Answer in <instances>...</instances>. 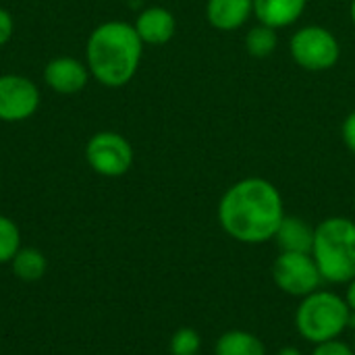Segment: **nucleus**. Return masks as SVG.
<instances>
[{"label": "nucleus", "mask_w": 355, "mask_h": 355, "mask_svg": "<svg viewBox=\"0 0 355 355\" xmlns=\"http://www.w3.org/2000/svg\"><path fill=\"white\" fill-rule=\"evenodd\" d=\"M171 355H200L202 352V337L196 329L183 327L173 333L168 341Z\"/></svg>", "instance_id": "obj_18"}, {"label": "nucleus", "mask_w": 355, "mask_h": 355, "mask_svg": "<svg viewBox=\"0 0 355 355\" xmlns=\"http://www.w3.org/2000/svg\"><path fill=\"white\" fill-rule=\"evenodd\" d=\"M133 27H135V31H137V35L141 37L144 44L162 46V44H168L175 37L177 19L164 6H148L137 15Z\"/></svg>", "instance_id": "obj_10"}, {"label": "nucleus", "mask_w": 355, "mask_h": 355, "mask_svg": "<svg viewBox=\"0 0 355 355\" xmlns=\"http://www.w3.org/2000/svg\"><path fill=\"white\" fill-rule=\"evenodd\" d=\"M341 135H343V144L347 146V150L355 154V110L345 116L343 127H341Z\"/></svg>", "instance_id": "obj_20"}, {"label": "nucleus", "mask_w": 355, "mask_h": 355, "mask_svg": "<svg viewBox=\"0 0 355 355\" xmlns=\"http://www.w3.org/2000/svg\"><path fill=\"white\" fill-rule=\"evenodd\" d=\"M289 52L297 67L320 73L331 71L339 62L341 44L331 29L322 25H306L291 35Z\"/></svg>", "instance_id": "obj_5"}, {"label": "nucleus", "mask_w": 355, "mask_h": 355, "mask_svg": "<svg viewBox=\"0 0 355 355\" xmlns=\"http://www.w3.org/2000/svg\"><path fill=\"white\" fill-rule=\"evenodd\" d=\"M312 355H355V352L352 343H345L339 337V339H333V341H324V343L314 345Z\"/></svg>", "instance_id": "obj_19"}, {"label": "nucleus", "mask_w": 355, "mask_h": 355, "mask_svg": "<svg viewBox=\"0 0 355 355\" xmlns=\"http://www.w3.org/2000/svg\"><path fill=\"white\" fill-rule=\"evenodd\" d=\"M89 69L85 62L73 56L52 58L44 67V81L56 94H77L87 85Z\"/></svg>", "instance_id": "obj_9"}, {"label": "nucleus", "mask_w": 355, "mask_h": 355, "mask_svg": "<svg viewBox=\"0 0 355 355\" xmlns=\"http://www.w3.org/2000/svg\"><path fill=\"white\" fill-rule=\"evenodd\" d=\"M277 355H304L297 347H293V345H287V347H283V349H279V354Z\"/></svg>", "instance_id": "obj_23"}, {"label": "nucleus", "mask_w": 355, "mask_h": 355, "mask_svg": "<svg viewBox=\"0 0 355 355\" xmlns=\"http://www.w3.org/2000/svg\"><path fill=\"white\" fill-rule=\"evenodd\" d=\"M141 56L144 42L131 23L106 21L87 37L85 64L89 75L104 87L127 85L135 77Z\"/></svg>", "instance_id": "obj_2"}, {"label": "nucleus", "mask_w": 355, "mask_h": 355, "mask_svg": "<svg viewBox=\"0 0 355 355\" xmlns=\"http://www.w3.org/2000/svg\"><path fill=\"white\" fill-rule=\"evenodd\" d=\"M216 216L231 239L245 245H262L275 239L285 218V204L275 183L262 177H245L223 193Z\"/></svg>", "instance_id": "obj_1"}, {"label": "nucleus", "mask_w": 355, "mask_h": 355, "mask_svg": "<svg viewBox=\"0 0 355 355\" xmlns=\"http://www.w3.org/2000/svg\"><path fill=\"white\" fill-rule=\"evenodd\" d=\"M352 345H354V352H355V339H354V343H352Z\"/></svg>", "instance_id": "obj_25"}, {"label": "nucleus", "mask_w": 355, "mask_h": 355, "mask_svg": "<svg viewBox=\"0 0 355 355\" xmlns=\"http://www.w3.org/2000/svg\"><path fill=\"white\" fill-rule=\"evenodd\" d=\"M275 285L291 297H306L320 289L322 275L312 254L300 252H281L270 268Z\"/></svg>", "instance_id": "obj_6"}, {"label": "nucleus", "mask_w": 355, "mask_h": 355, "mask_svg": "<svg viewBox=\"0 0 355 355\" xmlns=\"http://www.w3.org/2000/svg\"><path fill=\"white\" fill-rule=\"evenodd\" d=\"M40 106L37 85L23 75H0V121L21 123Z\"/></svg>", "instance_id": "obj_8"}, {"label": "nucleus", "mask_w": 355, "mask_h": 355, "mask_svg": "<svg viewBox=\"0 0 355 355\" xmlns=\"http://www.w3.org/2000/svg\"><path fill=\"white\" fill-rule=\"evenodd\" d=\"M12 29H15V23H12V17L6 8L0 6V46H4L10 35H12Z\"/></svg>", "instance_id": "obj_21"}, {"label": "nucleus", "mask_w": 355, "mask_h": 355, "mask_svg": "<svg viewBox=\"0 0 355 355\" xmlns=\"http://www.w3.org/2000/svg\"><path fill=\"white\" fill-rule=\"evenodd\" d=\"M214 355H266V345L250 331L231 329L216 339Z\"/></svg>", "instance_id": "obj_14"}, {"label": "nucleus", "mask_w": 355, "mask_h": 355, "mask_svg": "<svg viewBox=\"0 0 355 355\" xmlns=\"http://www.w3.org/2000/svg\"><path fill=\"white\" fill-rule=\"evenodd\" d=\"M279 46L277 29L258 23L245 33V50L252 58H268Z\"/></svg>", "instance_id": "obj_16"}, {"label": "nucleus", "mask_w": 355, "mask_h": 355, "mask_svg": "<svg viewBox=\"0 0 355 355\" xmlns=\"http://www.w3.org/2000/svg\"><path fill=\"white\" fill-rule=\"evenodd\" d=\"M314 233L316 227H312L308 220L300 216H287L277 229L275 241L281 252H300V254H312L314 245Z\"/></svg>", "instance_id": "obj_13"}, {"label": "nucleus", "mask_w": 355, "mask_h": 355, "mask_svg": "<svg viewBox=\"0 0 355 355\" xmlns=\"http://www.w3.org/2000/svg\"><path fill=\"white\" fill-rule=\"evenodd\" d=\"M312 256L327 283L347 285L355 277V220L329 216L318 223Z\"/></svg>", "instance_id": "obj_3"}, {"label": "nucleus", "mask_w": 355, "mask_h": 355, "mask_svg": "<svg viewBox=\"0 0 355 355\" xmlns=\"http://www.w3.org/2000/svg\"><path fill=\"white\" fill-rule=\"evenodd\" d=\"M85 160L102 177H123L133 166V148L127 137L114 131H100L85 146Z\"/></svg>", "instance_id": "obj_7"}, {"label": "nucleus", "mask_w": 355, "mask_h": 355, "mask_svg": "<svg viewBox=\"0 0 355 355\" xmlns=\"http://www.w3.org/2000/svg\"><path fill=\"white\" fill-rule=\"evenodd\" d=\"M21 248V231L17 223L0 214V264H10Z\"/></svg>", "instance_id": "obj_17"}, {"label": "nucleus", "mask_w": 355, "mask_h": 355, "mask_svg": "<svg viewBox=\"0 0 355 355\" xmlns=\"http://www.w3.org/2000/svg\"><path fill=\"white\" fill-rule=\"evenodd\" d=\"M254 17V0H206V19L218 31H237Z\"/></svg>", "instance_id": "obj_11"}, {"label": "nucleus", "mask_w": 355, "mask_h": 355, "mask_svg": "<svg viewBox=\"0 0 355 355\" xmlns=\"http://www.w3.org/2000/svg\"><path fill=\"white\" fill-rule=\"evenodd\" d=\"M345 302H347V306H349V310L355 314V277L345 285Z\"/></svg>", "instance_id": "obj_22"}, {"label": "nucleus", "mask_w": 355, "mask_h": 355, "mask_svg": "<svg viewBox=\"0 0 355 355\" xmlns=\"http://www.w3.org/2000/svg\"><path fill=\"white\" fill-rule=\"evenodd\" d=\"M308 0H254V17L272 29H285L302 19Z\"/></svg>", "instance_id": "obj_12"}, {"label": "nucleus", "mask_w": 355, "mask_h": 355, "mask_svg": "<svg viewBox=\"0 0 355 355\" xmlns=\"http://www.w3.org/2000/svg\"><path fill=\"white\" fill-rule=\"evenodd\" d=\"M10 268H12V275L19 281L35 283L46 275L48 260L37 248H21L17 252V256L10 260Z\"/></svg>", "instance_id": "obj_15"}, {"label": "nucleus", "mask_w": 355, "mask_h": 355, "mask_svg": "<svg viewBox=\"0 0 355 355\" xmlns=\"http://www.w3.org/2000/svg\"><path fill=\"white\" fill-rule=\"evenodd\" d=\"M352 327V310L343 295L318 289L300 300L295 329L312 345L339 339Z\"/></svg>", "instance_id": "obj_4"}, {"label": "nucleus", "mask_w": 355, "mask_h": 355, "mask_svg": "<svg viewBox=\"0 0 355 355\" xmlns=\"http://www.w3.org/2000/svg\"><path fill=\"white\" fill-rule=\"evenodd\" d=\"M349 17H352V23L355 25V0H352V4H349Z\"/></svg>", "instance_id": "obj_24"}]
</instances>
